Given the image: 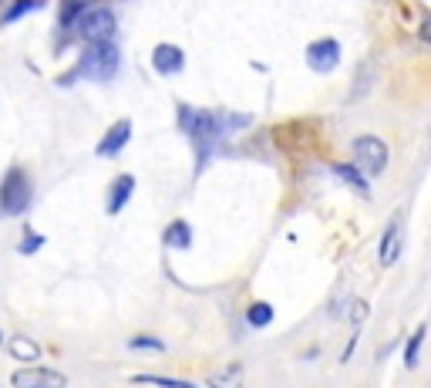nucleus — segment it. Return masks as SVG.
I'll return each instance as SVG.
<instances>
[{
  "mask_svg": "<svg viewBox=\"0 0 431 388\" xmlns=\"http://www.w3.org/2000/svg\"><path fill=\"white\" fill-rule=\"evenodd\" d=\"M253 122L249 115H230V111H213V109H189L179 105V128H182L189 142L196 145V169H206L209 155L226 142L230 132L246 128Z\"/></svg>",
  "mask_w": 431,
  "mask_h": 388,
  "instance_id": "obj_1",
  "label": "nucleus"
},
{
  "mask_svg": "<svg viewBox=\"0 0 431 388\" xmlns=\"http://www.w3.org/2000/svg\"><path fill=\"white\" fill-rule=\"evenodd\" d=\"M122 68V47L115 41H98V44H88L81 61H77V75L88 78V81H111Z\"/></svg>",
  "mask_w": 431,
  "mask_h": 388,
  "instance_id": "obj_2",
  "label": "nucleus"
},
{
  "mask_svg": "<svg viewBox=\"0 0 431 388\" xmlns=\"http://www.w3.org/2000/svg\"><path fill=\"white\" fill-rule=\"evenodd\" d=\"M34 200V189H31V179L24 169H7V176L0 179V213L4 217H20L27 213V206Z\"/></svg>",
  "mask_w": 431,
  "mask_h": 388,
  "instance_id": "obj_3",
  "label": "nucleus"
},
{
  "mask_svg": "<svg viewBox=\"0 0 431 388\" xmlns=\"http://www.w3.org/2000/svg\"><path fill=\"white\" fill-rule=\"evenodd\" d=\"M75 31L81 41L88 44H98V41H115V31H118V17L111 7H88L85 14L77 17Z\"/></svg>",
  "mask_w": 431,
  "mask_h": 388,
  "instance_id": "obj_4",
  "label": "nucleus"
},
{
  "mask_svg": "<svg viewBox=\"0 0 431 388\" xmlns=\"http://www.w3.org/2000/svg\"><path fill=\"white\" fill-rule=\"evenodd\" d=\"M351 152H354V166L364 176H381L387 169V159H391L385 139H377V135H357Z\"/></svg>",
  "mask_w": 431,
  "mask_h": 388,
  "instance_id": "obj_5",
  "label": "nucleus"
},
{
  "mask_svg": "<svg viewBox=\"0 0 431 388\" xmlns=\"http://www.w3.org/2000/svg\"><path fill=\"white\" fill-rule=\"evenodd\" d=\"M307 64L317 75H330L340 64V41L337 37H317L307 44Z\"/></svg>",
  "mask_w": 431,
  "mask_h": 388,
  "instance_id": "obj_6",
  "label": "nucleus"
},
{
  "mask_svg": "<svg viewBox=\"0 0 431 388\" xmlns=\"http://www.w3.org/2000/svg\"><path fill=\"white\" fill-rule=\"evenodd\" d=\"M11 385L14 388H68V378H64L58 368H17L11 375Z\"/></svg>",
  "mask_w": 431,
  "mask_h": 388,
  "instance_id": "obj_7",
  "label": "nucleus"
},
{
  "mask_svg": "<svg viewBox=\"0 0 431 388\" xmlns=\"http://www.w3.org/2000/svg\"><path fill=\"white\" fill-rule=\"evenodd\" d=\"M152 68H155V75H182V68H185V51L179 44H172V41H162V44H155L152 51Z\"/></svg>",
  "mask_w": 431,
  "mask_h": 388,
  "instance_id": "obj_8",
  "label": "nucleus"
},
{
  "mask_svg": "<svg viewBox=\"0 0 431 388\" xmlns=\"http://www.w3.org/2000/svg\"><path fill=\"white\" fill-rule=\"evenodd\" d=\"M128 142H132V119H118L115 125H108V132L101 135L94 155H101V159H115Z\"/></svg>",
  "mask_w": 431,
  "mask_h": 388,
  "instance_id": "obj_9",
  "label": "nucleus"
},
{
  "mask_svg": "<svg viewBox=\"0 0 431 388\" xmlns=\"http://www.w3.org/2000/svg\"><path fill=\"white\" fill-rule=\"evenodd\" d=\"M132 196H135V176H132V172L115 176V179H111V186H108V200H105L108 217H118L125 206H128Z\"/></svg>",
  "mask_w": 431,
  "mask_h": 388,
  "instance_id": "obj_10",
  "label": "nucleus"
},
{
  "mask_svg": "<svg viewBox=\"0 0 431 388\" xmlns=\"http://www.w3.org/2000/svg\"><path fill=\"white\" fill-rule=\"evenodd\" d=\"M401 247H404V233H401V217H394L391 223H387L385 236H381V247H377V260H381V267L398 264Z\"/></svg>",
  "mask_w": 431,
  "mask_h": 388,
  "instance_id": "obj_11",
  "label": "nucleus"
},
{
  "mask_svg": "<svg viewBox=\"0 0 431 388\" xmlns=\"http://www.w3.org/2000/svg\"><path fill=\"white\" fill-rule=\"evenodd\" d=\"M162 243L169 250H189L192 247V226L185 219H172L165 233H162Z\"/></svg>",
  "mask_w": 431,
  "mask_h": 388,
  "instance_id": "obj_12",
  "label": "nucleus"
},
{
  "mask_svg": "<svg viewBox=\"0 0 431 388\" xmlns=\"http://www.w3.org/2000/svg\"><path fill=\"white\" fill-rule=\"evenodd\" d=\"M368 301H361V297H351V301H344V304H334V317H347L354 327H361L368 321Z\"/></svg>",
  "mask_w": 431,
  "mask_h": 388,
  "instance_id": "obj_13",
  "label": "nucleus"
},
{
  "mask_svg": "<svg viewBox=\"0 0 431 388\" xmlns=\"http://www.w3.org/2000/svg\"><path fill=\"white\" fill-rule=\"evenodd\" d=\"M334 176H337V179H344L347 186H354L357 193H364V196L370 193V183L364 179V172L357 169L354 162H334Z\"/></svg>",
  "mask_w": 431,
  "mask_h": 388,
  "instance_id": "obj_14",
  "label": "nucleus"
},
{
  "mask_svg": "<svg viewBox=\"0 0 431 388\" xmlns=\"http://www.w3.org/2000/svg\"><path fill=\"white\" fill-rule=\"evenodd\" d=\"M7 348H11V355L17 358V361H24V365H27V361H37V358H41V344L34 341V338H24V334H17V338H11V341H7Z\"/></svg>",
  "mask_w": 431,
  "mask_h": 388,
  "instance_id": "obj_15",
  "label": "nucleus"
},
{
  "mask_svg": "<svg viewBox=\"0 0 431 388\" xmlns=\"http://www.w3.org/2000/svg\"><path fill=\"white\" fill-rule=\"evenodd\" d=\"M206 388H243V365H226L223 372L209 375Z\"/></svg>",
  "mask_w": 431,
  "mask_h": 388,
  "instance_id": "obj_16",
  "label": "nucleus"
},
{
  "mask_svg": "<svg viewBox=\"0 0 431 388\" xmlns=\"http://www.w3.org/2000/svg\"><path fill=\"white\" fill-rule=\"evenodd\" d=\"M425 334H428V325H418V331L408 338V344H404V368H408V372H411V368H418V358H421Z\"/></svg>",
  "mask_w": 431,
  "mask_h": 388,
  "instance_id": "obj_17",
  "label": "nucleus"
},
{
  "mask_svg": "<svg viewBox=\"0 0 431 388\" xmlns=\"http://www.w3.org/2000/svg\"><path fill=\"white\" fill-rule=\"evenodd\" d=\"M132 382L135 385H152V388H199L192 382H185V378H169V375H135Z\"/></svg>",
  "mask_w": 431,
  "mask_h": 388,
  "instance_id": "obj_18",
  "label": "nucleus"
},
{
  "mask_svg": "<svg viewBox=\"0 0 431 388\" xmlns=\"http://www.w3.org/2000/svg\"><path fill=\"white\" fill-rule=\"evenodd\" d=\"M270 321H273V304H266V301H256V304H249V308H246V325L266 327Z\"/></svg>",
  "mask_w": 431,
  "mask_h": 388,
  "instance_id": "obj_19",
  "label": "nucleus"
},
{
  "mask_svg": "<svg viewBox=\"0 0 431 388\" xmlns=\"http://www.w3.org/2000/svg\"><path fill=\"white\" fill-rule=\"evenodd\" d=\"M128 348H132V351H152V355H165V341H162V338H152V334H132V338H128Z\"/></svg>",
  "mask_w": 431,
  "mask_h": 388,
  "instance_id": "obj_20",
  "label": "nucleus"
},
{
  "mask_svg": "<svg viewBox=\"0 0 431 388\" xmlns=\"http://www.w3.org/2000/svg\"><path fill=\"white\" fill-rule=\"evenodd\" d=\"M41 247H44V236H41V233H34V230H27V236H20V240H17V253H24V257L37 253Z\"/></svg>",
  "mask_w": 431,
  "mask_h": 388,
  "instance_id": "obj_21",
  "label": "nucleus"
},
{
  "mask_svg": "<svg viewBox=\"0 0 431 388\" xmlns=\"http://www.w3.org/2000/svg\"><path fill=\"white\" fill-rule=\"evenodd\" d=\"M37 4H41V0H17L14 7L7 11V17H4V20H7V24H14V20H20L24 14H31V11L37 7Z\"/></svg>",
  "mask_w": 431,
  "mask_h": 388,
  "instance_id": "obj_22",
  "label": "nucleus"
},
{
  "mask_svg": "<svg viewBox=\"0 0 431 388\" xmlns=\"http://www.w3.org/2000/svg\"><path fill=\"white\" fill-rule=\"evenodd\" d=\"M421 41L431 47V14H425L421 17Z\"/></svg>",
  "mask_w": 431,
  "mask_h": 388,
  "instance_id": "obj_23",
  "label": "nucleus"
},
{
  "mask_svg": "<svg viewBox=\"0 0 431 388\" xmlns=\"http://www.w3.org/2000/svg\"><path fill=\"white\" fill-rule=\"evenodd\" d=\"M4 341H7V338H4V331H0V344H4Z\"/></svg>",
  "mask_w": 431,
  "mask_h": 388,
  "instance_id": "obj_24",
  "label": "nucleus"
}]
</instances>
